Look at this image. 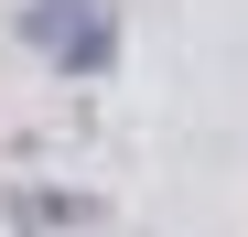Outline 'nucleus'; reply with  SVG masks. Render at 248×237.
Here are the masks:
<instances>
[{
	"label": "nucleus",
	"mask_w": 248,
	"mask_h": 237,
	"mask_svg": "<svg viewBox=\"0 0 248 237\" xmlns=\"http://www.w3.org/2000/svg\"><path fill=\"white\" fill-rule=\"evenodd\" d=\"M22 32H32V44H44L65 75H108V54H119L108 0H32V11H22Z\"/></svg>",
	"instance_id": "obj_1"
}]
</instances>
